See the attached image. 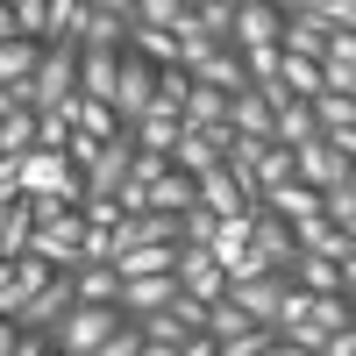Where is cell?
Returning a JSON list of instances; mask_svg holds the SVG:
<instances>
[{
  "mask_svg": "<svg viewBox=\"0 0 356 356\" xmlns=\"http://www.w3.org/2000/svg\"><path fill=\"white\" fill-rule=\"evenodd\" d=\"M292 178H300L307 193H335V186H356V164L335 157L328 143H300V150H292Z\"/></svg>",
  "mask_w": 356,
  "mask_h": 356,
  "instance_id": "5",
  "label": "cell"
},
{
  "mask_svg": "<svg viewBox=\"0 0 356 356\" xmlns=\"http://www.w3.org/2000/svg\"><path fill=\"white\" fill-rule=\"evenodd\" d=\"M186 100H193V79H186V72H157L150 107H157V114H186Z\"/></svg>",
  "mask_w": 356,
  "mask_h": 356,
  "instance_id": "18",
  "label": "cell"
},
{
  "mask_svg": "<svg viewBox=\"0 0 356 356\" xmlns=\"http://www.w3.org/2000/svg\"><path fill=\"white\" fill-rule=\"evenodd\" d=\"M264 356H300V349H292V342H271V349H264Z\"/></svg>",
  "mask_w": 356,
  "mask_h": 356,
  "instance_id": "24",
  "label": "cell"
},
{
  "mask_svg": "<svg viewBox=\"0 0 356 356\" xmlns=\"http://www.w3.org/2000/svg\"><path fill=\"white\" fill-rule=\"evenodd\" d=\"M143 356H164V349H143Z\"/></svg>",
  "mask_w": 356,
  "mask_h": 356,
  "instance_id": "25",
  "label": "cell"
},
{
  "mask_svg": "<svg viewBox=\"0 0 356 356\" xmlns=\"http://www.w3.org/2000/svg\"><path fill=\"white\" fill-rule=\"evenodd\" d=\"M29 235H36V214H29V200H8V214H0V257L22 264V257H29Z\"/></svg>",
  "mask_w": 356,
  "mask_h": 356,
  "instance_id": "14",
  "label": "cell"
},
{
  "mask_svg": "<svg viewBox=\"0 0 356 356\" xmlns=\"http://www.w3.org/2000/svg\"><path fill=\"white\" fill-rule=\"evenodd\" d=\"M171 356H214V342H207V335H186V342H178Z\"/></svg>",
  "mask_w": 356,
  "mask_h": 356,
  "instance_id": "22",
  "label": "cell"
},
{
  "mask_svg": "<svg viewBox=\"0 0 356 356\" xmlns=\"http://www.w3.org/2000/svg\"><path fill=\"white\" fill-rule=\"evenodd\" d=\"M114 72H122V50H79V100L114 114Z\"/></svg>",
  "mask_w": 356,
  "mask_h": 356,
  "instance_id": "9",
  "label": "cell"
},
{
  "mask_svg": "<svg viewBox=\"0 0 356 356\" xmlns=\"http://www.w3.org/2000/svg\"><path fill=\"white\" fill-rule=\"evenodd\" d=\"M50 278H57V271H50L43 257H22L15 271H8V285H0V321H15V314H22L29 300H36V292H43Z\"/></svg>",
  "mask_w": 356,
  "mask_h": 356,
  "instance_id": "11",
  "label": "cell"
},
{
  "mask_svg": "<svg viewBox=\"0 0 356 356\" xmlns=\"http://www.w3.org/2000/svg\"><path fill=\"white\" fill-rule=\"evenodd\" d=\"M129 164H136V143H129V136H107V143H100V157L86 164V193L114 200V193L129 186Z\"/></svg>",
  "mask_w": 356,
  "mask_h": 356,
  "instance_id": "8",
  "label": "cell"
},
{
  "mask_svg": "<svg viewBox=\"0 0 356 356\" xmlns=\"http://www.w3.org/2000/svg\"><path fill=\"white\" fill-rule=\"evenodd\" d=\"M29 150H36V114H8V122H0V157L22 164Z\"/></svg>",
  "mask_w": 356,
  "mask_h": 356,
  "instance_id": "17",
  "label": "cell"
},
{
  "mask_svg": "<svg viewBox=\"0 0 356 356\" xmlns=\"http://www.w3.org/2000/svg\"><path fill=\"white\" fill-rule=\"evenodd\" d=\"M72 136H86V143H107V136H122V122H114L107 107H93V100H72Z\"/></svg>",
  "mask_w": 356,
  "mask_h": 356,
  "instance_id": "16",
  "label": "cell"
},
{
  "mask_svg": "<svg viewBox=\"0 0 356 356\" xmlns=\"http://www.w3.org/2000/svg\"><path fill=\"white\" fill-rule=\"evenodd\" d=\"M228 50H278V8L271 0H235V22H228Z\"/></svg>",
  "mask_w": 356,
  "mask_h": 356,
  "instance_id": "6",
  "label": "cell"
},
{
  "mask_svg": "<svg viewBox=\"0 0 356 356\" xmlns=\"http://www.w3.org/2000/svg\"><path fill=\"white\" fill-rule=\"evenodd\" d=\"M171 278H178V292H186V300H200V307H221V300H228V278H221V264L207 257V250H186V243H178Z\"/></svg>",
  "mask_w": 356,
  "mask_h": 356,
  "instance_id": "4",
  "label": "cell"
},
{
  "mask_svg": "<svg viewBox=\"0 0 356 356\" xmlns=\"http://www.w3.org/2000/svg\"><path fill=\"white\" fill-rule=\"evenodd\" d=\"M278 335L271 328H243V335H228V342H214V356H264Z\"/></svg>",
  "mask_w": 356,
  "mask_h": 356,
  "instance_id": "20",
  "label": "cell"
},
{
  "mask_svg": "<svg viewBox=\"0 0 356 356\" xmlns=\"http://www.w3.org/2000/svg\"><path fill=\"white\" fill-rule=\"evenodd\" d=\"M285 278H257V285H228V307L243 314V321H257V328H271L278 321V307H285Z\"/></svg>",
  "mask_w": 356,
  "mask_h": 356,
  "instance_id": "10",
  "label": "cell"
},
{
  "mask_svg": "<svg viewBox=\"0 0 356 356\" xmlns=\"http://www.w3.org/2000/svg\"><path fill=\"white\" fill-rule=\"evenodd\" d=\"M29 257H43L50 271H79V264H86V221H79V207L29 235Z\"/></svg>",
  "mask_w": 356,
  "mask_h": 356,
  "instance_id": "2",
  "label": "cell"
},
{
  "mask_svg": "<svg viewBox=\"0 0 356 356\" xmlns=\"http://www.w3.org/2000/svg\"><path fill=\"white\" fill-rule=\"evenodd\" d=\"M114 321H122L114 307H72V314L43 335V342H50L57 356H100V342L114 335Z\"/></svg>",
  "mask_w": 356,
  "mask_h": 356,
  "instance_id": "1",
  "label": "cell"
},
{
  "mask_svg": "<svg viewBox=\"0 0 356 356\" xmlns=\"http://www.w3.org/2000/svg\"><path fill=\"white\" fill-rule=\"evenodd\" d=\"M278 86H285V100H314L321 93V65H307V57H278Z\"/></svg>",
  "mask_w": 356,
  "mask_h": 356,
  "instance_id": "15",
  "label": "cell"
},
{
  "mask_svg": "<svg viewBox=\"0 0 356 356\" xmlns=\"http://www.w3.org/2000/svg\"><path fill=\"white\" fill-rule=\"evenodd\" d=\"M129 29H136V0H86L79 50H129Z\"/></svg>",
  "mask_w": 356,
  "mask_h": 356,
  "instance_id": "3",
  "label": "cell"
},
{
  "mask_svg": "<svg viewBox=\"0 0 356 356\" xmlns=\"http://www.w3.org/2000/svg\"><path fill=\"white\" fill-rule=\"evenodd\" d=\"M321 221H328L335 235H356V186H335V193H321Z\"/></svg>",
  "mask_w": 356,
  "mask_h": 356,
  "instance_id": "19",
  "label": "cell"
},
{
  "mask_svg": "<svg viewBox=\"0 0 356 356\" xmlns=\"http://www.w3.org/2000/svg\"><path fill=\"white\" fill-rule=\"evenodd\" d=\"M250 250H257L264 264H271V271H285V264L300 257V250H292V228H285V221H271V214H264V207L250 214Z\"/></svg>",
  "mask_w": 356,
  "mask_h": 356,
  "instance_id": "12",
  "label": "cell"
},
{
  "mask_svg": "<svg viewBox=\"0 0 356 356\" xmlns=\"http://www.w3.org/2000/svg\"><path fill=\"white\" fill-rule=\"evenodd\" d=\"M72 307H79V300H72V271H57V278L36 292V300L15 314V328H22V335H50V328H57V321H65Z\"/></svg>",
  "mask_w": 356,
  "mask_h": 356,
  "instance_id": "7",
  "label": "cell"
},
{
  "mask_svg": "<svg viewBox=\"0 0 356 356\" xmlns=\"http://www.w3.org/2000/svg\"><path fill=\"white\" fill-rule=\"evenodd\" d=\"M15 342H22V328H15V321H0V356H15Z\"/></svg>",
  "mask_w": 356,
  "mask_h": 356,
  "instance_id": "23",
  "label": "cell"
},
{
  "mask_svg": "<svg viewBox=\"0 0 356 356\" xmlns=\"http://www.w3.org/2000/svg\"><path fill=\"white\" fill-rule=\"evenodd\" d=\"M100 356H143V328L136 321H114V335L100 342Z\"/></svg>",
  "mask_w": 356,
  "mask_h": 356,
  "instance_id": "21",
  "label": "cell"
},
{
  "mask_svg": "<svg viewBox=\"0 0 356 356\" xmlns=\"http://www.w3.org/2000/svg\"><path fill=\"white\" fill-rule=\"evenodd\" d=\"M114 292H122V278H114L107 264H79L72 271V300L79 307H114Z\"/></svg>",
  "mask_w": 356,
  "mask_h": 356,
  "instance_id": "13",
  "label": "cell"
}]
</instances>
